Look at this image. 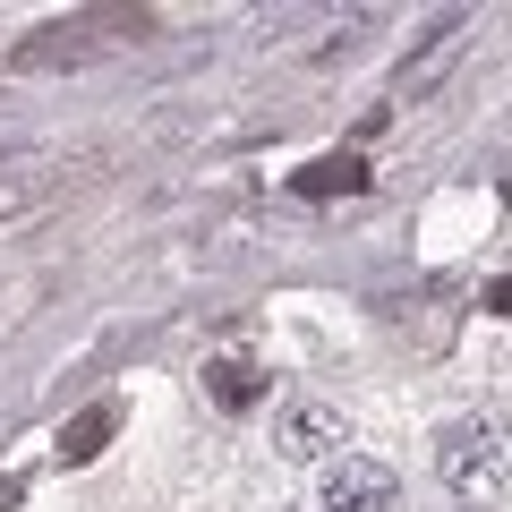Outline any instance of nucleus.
<instances>
[{
  "instance_id": "1",
  "label": "nucleus",
  "mask_w": 512,
  "mask_h": 512,
  "mask_svg": "<svg viewBox=\"0 0 512 512\" xmlns=\"http://www.w3.org/2000/svg\"><path fill=\"white\" fill-rule=\"evenodd\" d=\"M512 470V427L495 419V410H470V419H453L436 436V478L461 495V504H478V495H495Z\"/></svg>"
},
{
  "instance_id": "2",
  "label": "nucleus",
  "mask_w": 512,
  "mask_h": 512,
  "mask_svg": "<svg viewBox=\"0 0 512 512\" xmlns=\"http://www.w3.org/2000/svg\"><path fill=\"white\" fill-rule=\"evenodd\" d=\"M316 504L325 512H402V478L384 470V461H367V453H342L325 470V487H316Z\"/></svg>"
},
{
  "instance_id": "3",
  "label": "nucleus",
  "mask_w": 512,
  "mask_h": 512,
  "mask_svg": "<svg viewBox=\"0 0 512 512\" xmlns=\"http://www.w3.org/2000/svg\"><path fill=\"white\" fill-rule=\"evenodd\" d=\"M274 436H282V453H291V461H316V453H333V444H342V410H325V402H291Z\"/></svg>"
},
{
  "instance_id": "4",
  "label": "nucleus",
  "mask_w": 512,
  "mask_h": 512,
  "mask_svg": "<svg viewBox=\"0 0 512 512\" xmlns=\"http://www.w3.org/2000/svg\"><path fill=\"white\" fill-rule=\"evenodd\" d=\"M205 393H214L222 410H256L265 393H274V376H265L256 359H239V350H231V359H214V367H205Z\"/></svg>"
},
{
  "instance_id": "5",
  "label": "nucleus",
  "mask_w": 512,
  "mask_h": 512,
  "mask_svg": "<svg viewBox=\"0 0 512 512\" xmlns=\"http://www.w3.org/2000/svg\"><path fill=\"white\" fill-rule=\"evenodd\" d=\"M453 52H461V18H444L436 35H427V52H419V60H402V94H410V103H419V94L436 86L444 69H453Z\"/></svg>"
},
{
  "instance_id": "6",
  "label": "nucleus",
  "mask_w": 512,
  "mask_h": 512,
  "mask_svg": "<svg viewBox=\"0 0 512 512\" xmlns=\"http://www.w3.org/2000/svg\"><path fill=\"white\" fill-rule=\"evenodd\" d=\"M86 52H94L86 18H77V26H43L35 43H18V69H60V60H86Z\"/></svg>"
},
{
  "instance_id": "7",
  "label": "nucleus",
  "mask_w": 512,
  "mask_h": 512,
  "mask_svg": "<svg viewBox=\"0 0 512 512\" xmlns=\"http://www.w3.org/2000/svg\"><path fill=\"white\" fill-rule=\"evenodd\" d=\"M111 427H120V410H111V402H94L86 419H69V427H60V461H94Z\"/></svg>"
},
{
  "instance_id": "8",
  "label": "nucleus",
  "mask_w": 512,
  "mask_h": 512,
  "mask_svg": "<svg viewBox=\"0 0 512 512\" xmlns=\"http://www.w3.org/2000/svg\"><path fill=\"white\" fill-rule=\"evenodd\" d=\"M359 180H367L359 154H316V163L299 171V197H333V188H359Z\"/></svg>"
},
{
  "instance_id": "9",
  "label": "nucleus",
  "mask_w": 512,
  "mask_h": 512,
  "mask_svg": "<svg viewBox=\"0 0 512 512\" xmlns=\"http://www.w3.org/2000/svg\"><path fill=\"white\" fill-rule=\"evenodd\" d=\"M18 495H26V487H18V478H0V512H18Z\"/></svg>"
},
{
  "instance_id": "10",
  "label": "nucleus",
  "mask_w": 512,
  "mask_h": 512,
  "mask_svg": "<svg viewBox=\"0 0 512 512\" xmlns=\"http://www.w3.org/2000/svg\"><path fill=\"white\" fill-rule=\"evenodd\" d=\"M487 299H495V308H504V316H512V274H504V282H495V291H487Z\"/></svg>"
}]
</instances>
